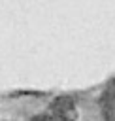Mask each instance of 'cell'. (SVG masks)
Here are the masks:
<instances>
[]
</instances>
